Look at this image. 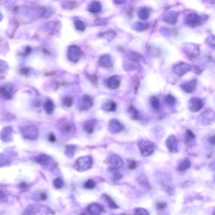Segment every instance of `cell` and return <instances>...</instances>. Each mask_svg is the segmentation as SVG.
<instances>
[{"instance_id": "1", "label": "cell", "mask_w": 215, "mask_h": 215, "mask_svg": "<svg viewBox=\"0 0 215 215\" xmlns=\"http://www.w3.org/2000/svg\"><path fill=\"white\" fill-rule=\"evenodd\" d=\"M105 162L108 165V170L110 172L121 169L124 164L123 159L116 154L109 155L106 159Z\"/></svg>"}, {"instance_id": "2", "label": "cell", "mask_w": 215, "mask_h": 215, "mask_svg": "<svg viewBox=\"0 0 215 215\" xmlns=\"http://www.w3.org/2000/svg\"><path fill=\"white\" fill-rule=\"evenodd\" d=\"M138 147L142 156L149 157L153 155L155 151V145L149 140H142L138 142Z\"/></svg>"}, {"instance_id": "3", "label": "cell", "mask_w": 215, "mask_h": 215, "mask_svg": "<svg viewBox=\"0 0 215 215\" xmlns=\"http://www.w3.org/2000/svg\"><path fill=\"white\" fill-rule=\"evenodd\" d=\"M93 160L91 156H86L79 158L76 161L77 168L79 171H85L91 168Z\"/></svg>"}, {"instance_id": "4", "label": "cell", "mask_w": 215, "mask_h": 215, "mask_svg": "<svg viewBox=\"0 0 215 215\" xmlns=\"http://www.w3.org/2000/svg\"><path fill=\"white\" fill-rule=\"evenodd\" d=\"M179 140L175 135L171 134L166 140V146L171 153H176L179 151Z\"/></svg>"}, {"instance_id": "5", "label": "cell", "mask_w": 215, "mask_h": 215, "mask_svg": "<svg viewBox=\"0 0 215 215\" xmlns=\"http://www.w3.org/2000/svg\"><path fill=\"white\" fill-rule=\"evenodd\" d=\"M199 119L203 125H211L215 121V113L211 110H206L201 113Z\"/></svg>"}, {"instance_id": "6", "label": "cell", "mask_w": 215, "mask_h": 215, "mask_svg": "<svg viewBox=\"0 0 215 215\" xmlns=\"http://www.w3.org/2000/svg\"><path fill=\"white\" fill-rule=\"evenodd\" d=\"M203 100L198 97H192L188 102V108L193 112L200 111L203 107Z\"/></svg>"}, {"instance_id": "7", "label": "cell", "mask_w": 215, "mask_h": 215, "mask_svg": "<svg viewBox=\"0 0 215 215\" xmlns=\"http://www.w3.org/2000/svg\"><path fill=\"white\" fill-rule=\"evenodd\" d=\"M185 53L191 60L196 59L200 54V49L195 45H188L185 49Z\"/></svg>"}, {"instance_id": "8", "label": "cell", "mask_w": 215, "mask_h": 215, "mask_svg": "<svg viewBox=\"0 0 215 215\" xmlns=\"http://www.w3.org/2000/svg\"><path fill=\"white\" fill-rule=\"evenodd\" d=\"M124 129V126L116 119H112L108 124L109 132L112 134H116L121 132Z\"/></svg>"}, {"instance_id": "9", "label": "cell", "mask_w": 215, "mask_h": 215, "mask_svg": "<svg viewBox=\"0 0 215 215\" xmlns=\"http://www.w3.org/2000/svg\"><path fill=\"white\" fill-rule=\"evenodd\" d=\"M191 66L185 63L181 62L176 65L174 67V72L180 76H183L191 70Z\"/></svg>"}, {"instance_id": "10", "label": "cell", "mask_w": 215, "mask_h": 215, "mask_svg": "<svg viewBox=\"0 0 215 215\" xmlns=\"http://www.w3.org/2000/svg\"><path fill=\"white\" fill-rule=\"evenodd\" d=\"M198 81L196 79H194L189 81L186 82L185 83H183L181 85V88L182 89L187 93H191L193 92L196 88Z\"/></svg>"}, {"instance_id": "11", "label": "cell", "mask_w": 215, "mask_h": 215, "mask_svg": "<svg viewBox=\"0 0 215 215\" xmlns=\"http://www.w3.org/2000/svg\"><path fill=\"white\" fill-rule=\"evenodd\" d=\"M105 208L102 205L97 203H94L89 205L87 208V211L90 214L99 215L103 212Z\"/></svg>"}, {"instance_id": "12", "label": "cell", "mask_w": 215, "mask_h": 215, "mask_svg": "<svg viewBox=\"0 0 215 215\" xmlns=\"http://www.w3.org/2000/svg\"><path fill=\"white\" fill-rule=\"evenodd\" d=\"M106 85L110 89H114L118 88L120 84V79L118 76H113L107 79Z\"/></svg>"}, {"instance_id": "13", "label": "cell", "mask_w": 215, "mask_h": 215, "mask_svg": "<svg viewBox=\"0 0 215 215\" xmlns=\"http://www.w3.org/2000/svg\"><path fill=\"white\" fill-rule=\"evenodd\" d=\"M191 164H192L190 159L186 158L179 162L177 167V170L180 172H185L190 168L192 165Z\"/></svg>"}, {"instance_id": "14", "label": "cell", "mask_w": 215, "mask_h": 215, "mask_svg": "<svg viewBox=\"0 0 215 215\" xmlns=\"http://www.w3.org/2000/svg\"><path fill=\"white\" fill-rule=\"evenodd\" d=\"M201 19L197 14H193L189 15L187 19V22L191 27H196L201 24Z\"/></svg>"}, {"instance_id": "15", "label": "cell", "mask_w": 215, "mask_h": 215, "mask_svg": "<svg viewBox=\"0 0 215 215\" xmlns=\"http://www.w3.org/2000/svg\"><path fill=\"white\" fill-rule=\"evenodd\" d=\"M99 64L105 68H110L113 66V61L109 55L102 56L100 59Z\"/></svg>"}, {"instance_id": "16", "label": "cell", "mask_w": 215, "mask_h": 215, "mask_svg": "<svg viewBox=\"0 0 215 215\" xmlns=\"http://www.w3.org/2000/svg\"><path fill=\"white\" fill-rule=\"evenodd\" d=\"M96 120L92 119L87 121L84 126V129L89 134H91L94 132L95 127L96 126Z\"/></svg>"}, {"instance_id": "17", "label": "cell", "mask_w": 215, "mask_h": 215, "mask_svg": "<svg viewBox=\"0 0 215 215\" xmlns=\"http://www.w3.org/2000/svg\"><path fill=\"white\" fill-rule=\"evenodd\" d=\"M196 138V135L190 129H187L186 130L185 135V142L186 144H191L195 141Z\"/></svg>"}, {"instance_id": "18", "label": "cell", "mask_w": 215, "mask_h": 215, "mask_svg": "<svg viewBox=\"0 0 215 215\" xmlns=\"http://www.w3.org/2000/svg\"><path fill=\"white\" fill-rule=\"evenodd\" d=\"M103 198L105 199V201L107 202L108 207L111 209H118V205L116 204L115 201L110 198V196L107 195L106 194H103Z\"/></svg>"}, {"instance_id": "19", "label": "cell", "mask_w": 215, "mask_h": 215, "mask_svg": "<svg viewBox=\"0 0 215 215\" xmlns=\"http://www.w3.org/2000/svg\"><path fill=\"white\" fill-rule=\"evenodd\" d=\"M103 109L106 111H116V104L113 101H108L105 102L103 106Z\"/></svg>"}, {"instance_id": "20", "label": "cell", "mask_w": 215, "mask_h": 215, "mask_svg": "<svg viewBox=\"0 0 215 215\" xmlns=\"http://www.w3.org/2000/svg\"><path fill=\"white\" fill-rule=\"evenodd\" d=\"M150 101L153 109L156 111H159L161 107V103L159 100L155 96H152L150 99Z\"/></svg>"}, {"instance_id": "21", "label": "cell", "mask_w": 215, "mask_h": 215, "mask_svg": "<svg viewBox=\"0 0 215 215\" xmlns=\"http://www.w3.org/2000/svg\"><path fill=\"white\" fill-rule=\"evenodd\" d=\"M50 158L46 155H43L38 156L37 158V161L40 165L43 166H47L50 161Z\"/></svg>"}, {"instance_id": "22", "label": "cell", "mask_w": 215, "mask_h": 215, "mask_svg": "<svg viewBox=\"0 0 215 215\" xmlns=\"http://www.w3.org/2000/svg\"><path fill=\"white\" fill-rule=\"evenodd\" d=\"M165 101L167 105L170 106H174L176 104V99L173 95H168L165 98Z\"/></svg>"}, {"instance_id": "23", "label": "cell", "mask_w": 215, "mask_h": 215, "mask_svg": "<svg viewBox=\"0 0 215 215\" xmlns=\"http://www.w3.org/2000/svg\"><path fill=\"white\" fill-rule=\"evenodd\" d=\"M129 113L132 114V118L134 120H138L139 118V113L138 111L133 106H131L129 108Z\"/></svg>"}, {"instance_id": "24", "label": "cell", "mask_w": 215, "mask_h": 215, "mask_svg": "<svg viewBox=\"0 0 215 215\" xmlns=\"http://www.w3.org/2000/svg\"><path fill=\"white\" fill-rule=\"evenodd\" d=\"M96 183L92 179L87 180L84 184V188L88 190H92L95 188Z\"/></svg>"}, {"instance_id": "25", "label": "cell", "mask_w": 215, "mask_h": 215, "mask_svg": "<svg viewBox=\"0 0 215 215\" xmlns=\"http://www.w3.org/2000/svg\"><path fill=\"white\" fill-rule=\"evenodd\" d=\"M113 174V181L114 182H117L122 179V175L118 172V170L113 171L111 172Z\"/></svg>"}, {"instance_id": "26", "label": "cell", "mask_w": 215, "mask_h": 215, "mask_svg": "<svg viewBox=\"0 0 215 215\" xmlns=\"http://www.w3.org/2000/svg\"><path fill=\"white\" fill-rule=\"evenodd\" d=\"M138 182H139L140 185H142L143 187H145L147 188H149V187H150V185H149L148 180L144 176H142V177H140L139 178Z\"/></svg>"}, {"instance_id": "27", "label": "cell", "mask_w": 215, "mask_h": 215, "mask_svg": "<svg viewBox=\"0 0 215 215\" xmlns=\"http://www.w3.org/2000/svg\"><path fill=\"white\" fill-rule=\"evenodd\" d=\"M64 183L61 178H57L54 180L53 185L56 189H61L63 187Z\"/></svg>"}, {"instance_id": "28", "label": "cell", "mask_w": 215, "mask_h": 215, "mask_svg": "<svg viewBox=\"0 0 215 215\" xmlns=\"http://www.w3.org/2000/svg\"><path fill=\"white\" fill-rule=\"evenodd\" d=\"M11 134V130L10 129V128H7V129H6L5 131L3 132V133L1 134V138L3 139V140H9V139L10 137V135Z\"/></svg>"}, {"instance_id": "29", "label": "cell", "mask_w": 215, "mask_h": 215, "mask_svg": "<svg viewBox=\"0 0 215 215\" xmlns=\"http://www.w3.org/2000/svg\"><path fill=\"white\" fill-rule=\"evenodd\" d=\"M127 166L130 170H134L137 167V163L136 161L133 160H128L127 162Z\"/></svg>"}, {"instance_id": "30", "label": "cell", "mask_w": 215, "mask_h": 215, "mask_svg": "<svg viewBox=\"0 0 215 215\" xmlns=\"http://www.w3.org/2000/svg\"><path fill=\"white\" fill-rule=\"evenodd\" d=\"M134 214L136 215H149L147 210L143 208H136L134 210Z\"/></svg>"}, {"instance_id": "31", "label": "cell", "mask_w": 215, "mask_h": 215, "mask_svg": "<svg viewBox=\"0 0 215 215\" xmlns=\"http://www.w3.org/2000/svg\"><path fill=\"white\" fill-rule=\"evenodd\" d=\"M74 26L76 29L79 31H83L84 29V24L81 21L77 20L74 22Z\"/></svg>"}, {"instance_id": "32", "label": "cell", "mask_w": 215, "mask_h": 215, "mask_svg": "<svg viewBox=\"0 0 215 215\" xmlns=\"http://www.w3.org/2000/svg\"><path fill=\"white\" fill-rule=\"evenodd\" d=\"M167 206V203L165 202H158L156 205V209L159 211H163Z\"/></svg>"}, {"instance_id": "33", "label": "cell", "mask_w": 215, "mask_h": 215, "mask_svg": "<svg viewBox=\"0 0 215 215\" xmlns=\"http://www.w3.org/2000/svg\"><path fill=\"white\" fill-rule=\"evenodd\" d=\"M75 148L73 145L67 146V148H66V152L67 153L66 154L70 155V156L73 155L74 151H75Z\"/></svg>"}, {"instance_id": "34", "label": "cell", "mask_w": 215, "mask_h": 215, "mask_svg": "<svg viewBox=\"0 0 215 215\" xmlns=\"http://www.w3.org/2000/svg\"><path fill=\"white\" fill-rule=\"evenodd\" d=\"M207 141L210 145H215V134L208 137Z\"/></svg>"}, {"instance_id": "35", "label": "cell", "mask_w": 215, "mask_h": 215, "mask_svg": "<svg viewBox=\"0 0 215 215\" xmlns=\"http://www.w3.org/2000/svg\"><path fill=\"white\" fill-rule=\"evenodd\" d=\"M71 129H72V127H71V125L68 124L65 125L64 127H63V131L65 133H69L71 132Z\"/></svg>"}, {"instance_id": "36", "label": "cell", "mask_w": 215, "mask_h": 215, "mask_svg": "<svg viewBox=\"0 0 215 215\" xmlns=\"http://www.w3.org/2000/svg\"><path fill=\"white\" fill-rule=\"evenodd\" d=\"M48 140L50 143H53L55 142L56 138L53 134H51L48 136Z\"/></svg>"}, {"instance_id": "37", "label": "cell", "mask_w": 215, "mask_h": 215, "mask_svg": "<svg viewBox=\"0 0 215 215\" xmlns=\"http://www.w3.org/2000/svg\"><path fill=\"white\" fill-rule=\"evenodd\" d=\"M210 45L215 47V37H213L208 41Z\"/></svg>"}, {"instance_id": "38", "label": "cell", "mask_w": 215, "mask_h": 215, "mask_svg": "<svg viewBox=\"0 0 215 215\" xmlns=\"http://www.w3.org/2000/svg\"><path fill=\"white\" fill-rule=\"evenodd\" d=\"M195 73L197 74H200L202 72V69L201 68L196 66V68H195Z\"/></svg>"}, {"instance_id": "39", "label": "cell", "mask_w": 215, "mask_h": 215, "mask_svg": "<svg viewBox=\"0 0 215 215\" xmlns=\"http://www.w3.org/2000/svg\"><path fill=\"white\" fill-rule=\"evenodd\" d=\"M47 198V196L45 193H42L40 194V199L43 201H45Z\"/></svg>"}, {"instance_id": "40", "label": "cell", "mask_w": 215, "mask_h": 215, "mask_svg": "<svg viewBox=\"0 0 215 215\" xmlns=\"http://www.w3.org/2000/svg\"><path fill=\"white\" fill-rule=\"evenodd\" d=\"M214 215H215V209H214Z\"/></svg>"}, {"instance_id": "41", "label": "cell", "mask_w": 215, "mask_h": 215, "mask_svg": "<svg viewBox=\"0 0 215 215\" xmlns=\"http://www.w3.org/2000/svg\"></svg>"}]
</instances>
